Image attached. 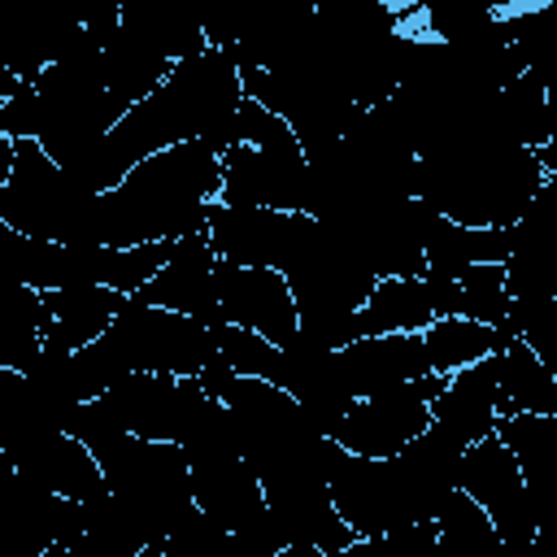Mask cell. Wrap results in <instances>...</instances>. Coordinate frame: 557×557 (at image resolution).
I'll use <instances>...</instances> for the list:
<instances>
[{
    "label": "cell",
    "mask_w": 557,
    "mask_h": 557,
    "mask_svg": "<svg viewBox=\"0 0 557 557\" xmlns=\"http://www.w3.org/2000/svg\"><path fill=\"white\" fill-rule=\"evenodd\" d=\"M104 492L117 496L161 544L170 527L183 518L191 505V479H187V453L178 444H157V440H135L117 435L96 453Z\"/></svg>",
    "instance_id": "cell-1"
},
{
    "label": "cell",
    "mask_w": 557,
    "mask_h": 557,
    "mask_svg": "<svg viewBox=\"0 0 557 557\" xmlns=\"http://www.w3.org/2000/svg\"><path fill=\"white\" fill-rule=\"evenodd\" d=\"M326 492L339 522L352 531V540H379L413 522H435L431 505L422 500L418 483L405 474L396 457L370 461V457L344 453L326 479Z\"/></svg>",
    "instance_id": "cell-2"
},
{
    "label": "cell",
    "mask_w": 557,
    "mask_h": 557,
    "mask_svg": "<svg viewBox=\"0 0 557 557\" xmlns=\"http://www.w3.org/2000/svg\"><path fill=\"white\" fill-rule=\"evenodd\" d=\"M91 196L70 183V174L35 144L17 139L13 144V174L0 191V222L30 235V239H52L70 244L74 222Z\"/></svg>",
    "instance_id": "cell-3"
},
{
    "label": "cell",
    "mask_w": 557,
    "mask_h": 557,
    "mask_svg": "<svg viewBox=\"0 0 557 557\" xmlns=\"http://www.w3.org/2000/svg\"><path fill=\"white\" fill-rule=\"evenodd\" d=\"M218 205L226 209H274L318 218L322 183L309 170L305 152H257L235 144L218 157Z\"/></svg>",
    "instance_id": "cell-4"
},
{
    "label": "cell",
    "mask_w": 557,
    "mask_h": 557,
    "mask_svg": "<svg viewBox=\"0 0 557 557\" xmlns=\"http://www.w3.org/2000/svg\"><path fill=\"white\" fill-rule=\"evenodd\" d=\"M440 387H444V379L426 374V379L396 383L374 396L348 400V409L331 422L326 440H335L352 457H370V461L396 457L409 440H418L431 426V400L440 396Z\"/></svg>",
    "instance_id": "cell-5"
},
{
    "label": "cell",
    "mask_w": 557,
    "mask_h": 557,
    "mask_svg": "<svg viewBox=\"0 0 557 557\" xmlns=\"http://www.w3.org/2000/svg\"><path fill=\"white\" fill-rule=\"evenodd\" d=\"M109 331L117 335V344L131 361V374L196 379L218 357L209 326H200L183 313H170V309L139 305V300H126Z\"/></svg>",
    "instance_id": "cell-6"
},
{
    "label": "cell",
    "mask_w": 557,
    "mask_h": 557,
    "mask_svg": "<svg viewBox=\"0 0 557 557\" xmlns=\"http://www.w3.org/2000/svg\"><path fill=\"white\" fill-rule=\"evenodd\" d=\"M457 492L487 513L500 544H531V535L540 531V509H535L513 457L496 440V431L466 444L461 470H457Z\"/></svg>",
    "instance_id": "cell-7"
},
{
    "label": "cell",
    "mask_w": 557,
    "mask_h": 557,
    "mask_svg": "<svg viewBox=\"0 0 557 557\" xmlns=\"http://www.w3.org/2000/svg\"><path fill=\"white\" fill-rule=\"evenodd\" d=\"M318 222L305 213H274V209H226L209 205L205 235L218 252V261L231 265H252V270H287L305 244L313 239Z\"/></svg>",
    "instance_id": "cell-8"
},
{
    "label": "cell",
    "mask_w": 557,
    "mask_h": 557,
    "mask_svg": "<svg viewBox=\"0 0 557 557\" xmlns=\"http://www.w3.org/2000/svg\"><path fill=\"white\" fill-rule=\"evenodd\" d=\"M213 296H218V318L231 326H244L274 348H287L300 331L296 300L287 292V278L278 270H252V265H213Z\"/></svg>",
    "instance_id": "cell-9"
},
{
    "label": "cell",
    "mask_w": 557,
    "mask_h": 557,
    "mask_svg": "<svg viewBox=\"0 0 557 557\" xmlns=\"http://www.w3.org/2000/svg\"><path fill=\"white\" fill-rule=\"evenodd\" d=\"M213 265H218V252H213L209 235L205 231L183 235V239H174L170 261L126 300L183 313L200 326H218L222 318H218V296H213Z\"/></svg>",
    "instance_id": "cell-10"
},
{
    "label": "cell",
    "mask_w": 557,
    "mask_h": 557,
    "mask_svg": "<svg viewBox=\"0 0 557 557\" xmlns=\"http://www.w3.org/2000/svg\"><path fill=\"white\" fill-rule=\"evenodd\" d=\"M9 461L26 483H35L61 500H74V505H87L104 492L96 457L65 431H39V435L22 440L9 453Z\"/></svg>",
    "instance_id": "cell-11"
},
{
    "label": "cell",
    "mask_w": 557,
    "mask_h": 557,
    "mask_svg": "<svg viewBox=\"0 0 557 557\" xmlns=\"http://www.w3.org/2000/svg\"><path fill=\"white\" fill-rule=\"evenodd\" d=\"M187 479H191V505L218 527V531H239L248 527L261 509V483L244 466L239 453H209V457H187Z\"/></svg>",
    "instance_id": "cell-12"
},
{
    "label": "cell",
    "mask_w": 557,
    "mask_h": 557,
    "mask_svg": "<svg viewBox=\"0 0 557 557\" xmlns=\"http://www.w3.org/2000/svg\"><path fill=\"white\" fill-rule=\"evenodd\" d=\"M335 370H339V379H344L352 400L431 374L418 335H366V339H352V344L335 348Z\"/></svg>",
    "instance_id": "cell-13"
},
{
    "label": "cell",
    "mask_w": 557,
    "mask_h": 557,
    "mask_svg": "<svg viewBox=\"0 0 557 557\" xmlns=\"http://www.w3.org/2000/svg\"><path fill=\"white\" fill-rule=\"evenodd\" d=\"M496 387H500V352L457 370L444 379L440 396L431 400V422L461 444H474L492 435L496 426Z\"/></svg>",
    "instance_id": "cell-14"
},
{
    "label": "cell",
    "mask_w": 557,
    "mask_h": 557,
    "mask_svg": "<svg viewBox=\"0 0 557 557\" xmlns=\"http://www.w3.org/2000/svg\"><path fill=\"white\" fill-rule=\"evenodd\" d=\"M39 300L48 313L44 352H57V357H70L87 348L96 335H104L126 305V296L109 287H61V292H39Z\"/></svg>",
    "instance_id": "cell-15"
},
{
    "label": "cell",
    "mask_w": 557,
    "mask_h": 557,
    "mask_svg": "<svg viewBox=\"0 0 557 557\" xmlns=\"http://www.w3.org/2000/svg\"><path fill=\"white\" fill-rule=\"evenodd\" d=\"M431 296L418 278H379L374 292L366 296V305L357 313H348V344L366 339V335H418L422 326H431Z\"/></svg>",
    "instance_id": "cell-16"
},
{
    "label": "cell",
    "mask_w": 557,
    "mask_h": 557,
    "mask_svg": "<svg viewBox=\"0 0 557 557\" xmlns=\"http://www.w3.org/2000/svg\"><path fill=\"white\" fill-rule=\"evenodd\" d=\"M117 22L122 30H131L139 44H148L157 57H165L170 65L187 61V57H200L209 44H205V22L170 9V4H157V0H126L117 4Z\"/></svg>",
    "instance_id": "cell-17"
},
{
    "label": "cell",
    "mask_w": 557,
    "mask_h": 557,
    "mask_svg": "<svg viewBox=\"0 0 557 557\" xmlns=\"http://www.w3.org/2000/svg\"><path fill=\"white\" fill-rule=\"evenodd\" d=\"M100 70H104V91L117 100V104H139L144 96H152L165 74L174 70L165 57H157L148 44H139L131 30H113L100 48Z\"/></svg>",
    "instance_id": "cell-18"
},
{
    "label": "cell",
    "mask_w": 557,
    "mask_h": 557,
    "mask_svg": "<svg viewBox=\"0 0 557 557\" xmlns=\"http://www.w3.org/2000/svg\"><path fill=\"white\" fill-rule=\"evenodd\" d=\"M509 413H557V374L522 339H509L500 348L496 418Z\"/></svg>",
    "instance_id": "cell-19"
},
{
    "label": "cell",
    "mask_w": 557,
    "mask_h": 557,
    "mask_svg": "<svg viewBox=\"0 0 557 557\" xmlns=\"http://www.w3.org/2000/svg\"><path fill=\"white\" fill-rule=\"evenodd\" d=\"M418 339H422L431 374H440V379H448V374H457V370H466V366H474V361H483L509 344L500 331L470 322V318H435L431 326L418 331Z\"/></svg>",
    "instance_id": "cell-20"
},
{
    "label": "cell",
    "mask_w": 557,
    "mask_h": 557,
    "mask_svg": "<svg viewBox=\"0 0 557 557\" xmlns=\"http://www.w3.org/2000/svg\"><path fill=\"white\" fill-rule=\"evenodd\" d=\"M457 278V318L483 322L492 331L505 326L509 318V296H505V265H461L448 270Z\"/></svg>",
    "instance_id": "cell-21"
},
{
    "label": "cell",
    "mask_w": 557,
    "mask_h": 557,
    "mask_svg": "<svg viewBox=\"0 0 557 557\" xmlns=\"http://www.w3.org/2000/svg\"><path fill=\"white\" fill-rule=\"evenodd\" d=\"M209 335H213L218 361L231 366L239 379H265V383H274L278 361H283V348H274L270 339H261V335H252L244 326H231V322L209 326Z\"/></svg>",
    "instance_id": "cell-22"
},
{
    "label": "cell",
    "mask_w": 557,
    "mask_h": 557,
    "mask_svg": "<svg viewBox=\"0 0 557 557\" xmlns=\"http://www.w3.org/2000/svg\"><path fill=\"white\" fill-rule=\"evenodd\" d=\"M44 131V96L30 83H17V91L0 104V135L4 139H39Z\"/></svg>",
    "instance_id": "cell-23"
},
{
    "label": "cell",
    "mask_w": 557,
    "mask_h": 557,
    "mask_svg": "<svg viewBox=\"0 0 557 557\" xmlns=\"http://www.w3.org/2000/svg\"><path fill=\"white\" fill-rule=\"evenodd\" d=\"M22 387H26V374H22V370L0 366V409H9V405L22 396Z\"/></svg>",
    "instance_id": "cell-24"
},
{
    "label": "cell",
    "mask_w": 557,
    "mask_h": 557,
    "mask_svg": "<svg viewBox=\"0 0 557 557\" xmlns=\"http://www.w3.org/2000/svg\"><path fill=\"white\" fill-rule=\"evenodd\" d=\"M9 174H13V139H0V191H4Z\"/></svg>",
    "instance_id": "cell-25"
},
{
    "label": "cell",
    "mask_w": 557,
    "mask_h": 557,
    "mask_svg": "<svg viewBox=\"0 0 557 557\" xmlns=\"http://www.w3.org/2000/svg\"><path fill=\"white\" fill-rule=\"evenodd\" d=\"M274 557H326V553L313 548V544H287V548H278Z\"/></svg>",
    "instance_id": "cell-26"
},
{
    "label": "cell",
    "mask_w": 557,
    "mask_h": 557,
    "mask_svg": "<svg viewBox=\"0 0 557 557\" xmlns=\"http://www.w3.org/2000/svg\"><path fill=\"white\" fill-rule=\"evenodd\" d=\"M161 557H200V553H191V548L178 544V540H161Z\"/></svg>",
    "instance_id": "cell-27"
},
{
    "label": "cell",
    "mask_w": 557,
    "mask_h": 557,
    "mask_svg": "<svg viewBox=\"0 0 557 557\" xmlns=\"http://www.w3.org/2000/svg\"><path fill=\"white\" fill-rule=\"evenodd\" d=\"M13 91H17V78H13V74H9L4 65H0V104H4V100H9Z\"/></svg>",
    "instance_id": "cell-28"
},
{
    "label": "cell",
    "mask_w": 557,
    "mask_h": 557,
    "mask_svg": "<svg viewBox=\"0 0 557 557\" xmlns=\"http://www.w3.org/2000/svg\"><path fill=\"white\" fill-rule=\"evenodd\" d=\"M135 557H161V544H148V548H139Z\"/></svg>",
    "instance_id": "cell-29"
},
{
    "label": "cell",
    "mask_w": 557,
    "mask_h": 557,
    "mask_svg": "<svg viewBox=\"0 0 557 557\" xmlns=\"http://www.w3.org/2000/svg\"><path fill=\"white\" fill-rule=\"evenodd\" d=\"M0 139H4V135H0Z\"/></svg>",
    "instance_id": "cell-30"
}]
</instances>
